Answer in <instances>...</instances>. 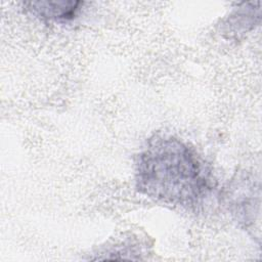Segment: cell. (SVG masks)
Returning a JSON list of instances; mask_svg holds the SVG:
<instances>
[{
	"label": "cell",
	"mask_w": 262,
	"mask_h": 262,
	"mask_svg": "<svg viewBox=\"0 0 262 262\" xmlns=\"http://www.w3.org/2000/svg\"><path fill=\"white\" fill-rule=\"evenodd\" d=\"M82 4L80 1H36L27 3L34 14L54 21H67L75 18Z\"/></svg>",
	"instance_id": "obj_2"
},
{
	"label": "cell",
	"mask_w": 262,
	"mask_h": 262,
	"mask_svg": "<svg viewBox=\"0 0 262 262\" xmlns=\"http://www.w3.org/2000/svg\"><path fill=\"white\" fill-rule=\"evenodd\" d=\"M135 182L150 199L185 209L201 207L215 180L193 148L172 136H155L137 156Z\"/></svg>",
	"instance_id": "obj_1"
}]
</instances>
